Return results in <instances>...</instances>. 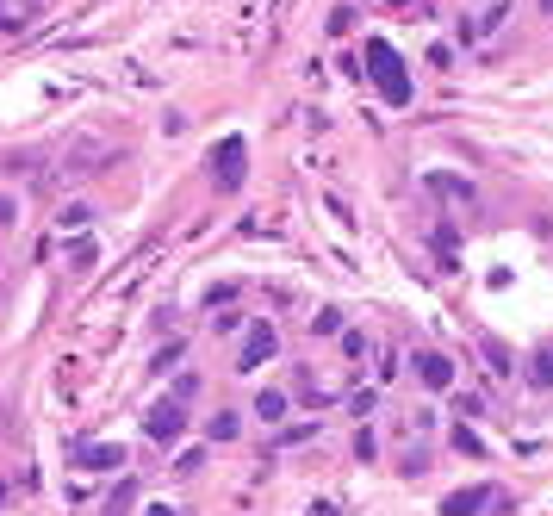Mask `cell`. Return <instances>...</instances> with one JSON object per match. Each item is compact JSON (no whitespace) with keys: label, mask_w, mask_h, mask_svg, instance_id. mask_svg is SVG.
<instances>
[{"label":"cell","mask_w":553,"mask_h":516,"mask_svg":"<svg viewBox=\"0 0 553 516\" xmlns=\"http://www.w3.org/2000/svg\"><path fill=\"white\" fill-rule=\"evenodd\" d=\"M143 516H180V511H174V504H149Z\"/></svg>","instance_id":"obj_23"},{"label":"cell","mask_w":553,"mask_h":516,"mask_svg":"<svg viewBox=\"0 0 553 516\" xmlns=\"http://www.w3.org/2000/svg\"><path fill=\"white\" fill-rule=\"evenodd\" d=\"M411 374L429 386V392H448L454 386V361L442 355V348H411Z\"/></svg>","instance_id":"obj_6"},{"label":"cell","mask_w":553,"mask_h":516,"mask_svg":"<svg viewBox=\"0 0 553 516\" xmlns=\"http://www.w3.org/2000/svg\"><path fill=\"white\" fill-rule=\"evenodd\" d=\"M69 460L87 467V473H118V467H131L118 442H69Z\"/></svg>","instance_id":"obj_5"},{"label":"cell","mask_w":553,"mask_h":516,"mask_svg":"<svg viewBox=\"0 0 553 516\" xmlns=\"http://www.w3.org/2000/svg\"><path fill=\"white\" fill-rule=\"evenodd\" d=\"M13 218H19V200H13V193H0V224H13Z\"/></svg>","instance_id":"obj_22"},{"label":"cell","mask_w":553,"mask_h":516,"mask_svg":"<svg viewBox=\"0 0 553 516\" xmlns=\"http://www.w3.org/2000/svg\"><path fill=\"white\" fill-rule=\"evenodd\" d=\"M312 336H317V343H323V336H343V311H336V305H323V311L312 317Z\"/></svg>","instance_id":"obj_14"},{"label":"cell","mask_w":553,"mask_h":516,"mask_svg":"<svg viewBox=\"0 0 553 516\" xmlns=\"http://www.w3.org/2000/svg\"><path fill=\"white\" fill-rule=\"evenodd\" d=\"M87 218H94V212H87V206H63V212H56V224H63V231H81Z\"/></svg>","instance_id":"obj_16"},{"label":"cell","mask_w":553,"mask_h":516,"mask_svg":"<svg viewBox=\"0 0 553 516\" xmlns=\"http://www.w3.org/2000/svg\"><path fill=\"white\" fill-rule=\"evenodd\" d=\"M491 491H497V485H460V491L442 498V516H485L491 511Z\"/></svg>","instance_id":"obj_7"},{"label":"cell","mask_w":553,"mask_h":516,"mask_svg":"<svg viewBox=\"0 0 553 516\" xmlns=\"http://www.w3.org/2000/svg\"><path fill=\"white\" fill-rule=\"evenodd\" d=\"M454 448H460L466 460H485V442H479V429H473V423H460V429H454Z\"/></svg>","instance_id":"obj_15"},{"label":"cell","mask_w":553,"mask_h":516,"mask_svg":"<svg viewBox=\"0 0 553 516\" xmlns=\"http://www.w3.org/2000/svg\"><path fill=\"white\" fill-rule=\"evenodd\" d=\"M479 348H485V361H491V374L504 379V374H517V361H510V348L497 343V336H479Z\"/></svg>","instance_id":"obj_13"},{"label":"cell","mask_w":553,"mask_h":516,"mask_svg":"<svg viewBox=\"0 0 553 516\" xmlns=\"http://www.w3.org/2000/svg\"><path fill=\"white\" fill-rule=\"evenodd\" d=\"M541 13H553V0H541Z\"/></svg>","instance_id":"obj_25"},{"label":"cell","mask_w":553,"mask_h":516,"mask_svg":"<svg viewBox=\"0 0 553 516\" xmlns=\"http://www.w3.org/2000/svg\"><path fill=\"white\" fill-rule=\"evenodd\" d=\"M367 69H374V88H380V100L385 106H411V69H405V57L385 44V37H374L367 44Z\"/></svg>","instance_id":"obj_1"},{"label":"cell","mask_w":553,"mask_h":516,"mask_svg":"<svg viewBox=\"0 0 553 516\" xmlns=\"http://www.w3.org/2000/svg\"><path fill=\"white\" fill-rule=\"evenodd\" d=\"M528 386H535V392H553V343H541L528 355Z\"/></svg>","instance_id":"obj_11"},{"label":"cell","mask_w":553,"mask_h":516,"mask_svg":"<svg viewBox=\"0 0 553 516\" xmlns=\"http://www.w3.org/2000/svg\"><path fill=\"white\" fill-rule=\"evenodd\" d=\"M429 187H435V193H448V200H460V206H479V193H473L460 174H429Z\"/></svg>","instance_id":"obj_12"},{"label":"cell","mask_w":553,"mask_h":516,"mask_svg":"<svg viewBox=\"0 0 553 516\" xmlns=\"http://www.w3.org/2000/svg\"><path fill=\"white\" fill-rule=\"evenodd\" d=\"M343 32H354V6H336V13H330V37H343Z\"/></svg>","instance_id":"obj_19"},{"label":"cell","mask_w":553,"mask_h":516,"mask_svg":"<svg viewBox=\"0 0 553 516\" xmlns=\"http://www.w3.org/2000/svg\"><path fill=\"white\" fill-rule=\"evenodd\" d=\"M343 355L348 361H361V355H367V336H361V330H343Z\"/></svg>","instance_id":"obj_20"},{"label":"cell","mask_w":553,"mask_h":516,"mask_svg":"<svg viewBox=\"0 0 553 516\" xmlns=\"http://www.w3.org/2000/svg\"><path fill=\"white\" fill-rule=\"evenodd\" d=\"M242 174H249V143H242V138H224L218 150H211V181H218L224 193H237Z\"/></svg>","instance_id":"obj_3"},{"label":"cell","mask_w":553,"mask_h":516,"mask_svg":"<svg viewBox=\"0 0 553 516\" xmlns=\"http://www.w3.org/2000/svg\"><path fill=\"white\" fill-rule=\"evenodd\" d=\"M143 436H149V442H180V436H187V405H180V398H156V405H149V417H143Z\"/></svg>","instance_id":"obj_2"},{"label":"cell","mask_w":553,"mask_h":516,"mask_svg":"<svg viewBox=\"0 0 553 516\" xmlns=\"http://www.w3.org/2000/svg\"><path fill=\"white\" fill-rule=\"evenodd\" d=\"M255 417H261L268 429H280V423L292 417V398H286L280 386H261V392H255Z\"/></svg>","instance_id":"obj_8"},{"label":"cell","mask_w":553,"mask_h":516,"mask_svg":"<svg viewBox=\"0 0 553 516\" xmlns=\"http://www.w3.org/2000/svg\"><path fill=\"white\" fill-rule=\"evenodd\" d=\"M504 19H510V0H497L491 13H479V19H466V26H460V37H466V44H473V37H491L497 26H504Z\"/></svg>","instance_id":"obj_9"},{"label":"cell","mask_w":553,"mask_h":516,"mask_svg":"<svg viewBox=\"0 0 553 516\" xmlns=\"http://www.w3.org/2000/svg\"><path fill=\"white\" fill-rule=\"evenodd\" d=\"M242 324H249V317H242V311H224V317H211V330H218V336H237Z\"/></svg>","instance_id":"obj_17"},{"label":"cell","mask_w":553,"mask_h":516,"mask_svg":"<svg viewBox=\"0 0 553 516\" xmlns=\"http://www.w3.org/2000/svg\"><path fill=\"white\" fill-rule=\"evenodd\" d=\"M354 454H361V460H374V454H380V436H374V429H361V436H354Z\"/></svg>","instance_id":"obj_21"},{"label":"cell","mask_w":553,"mask_h":516,"mask_svg":"<svg viewBox=\"0 0 553 516\" xmlns=\"http://www.w3.org/2000/svg\"><path fill=\"white\" fill-rule=\"evenodd\" d=\"M385 6H411V0H385Z\"/></svg>","instance_id":"obj_24"},{"label":"cell","mask_w":553,"mask_h":516,"mask_svg":"<svg viewBox=\"0 0 553 516\" xmlns=\"http://www.w3.org/2000/svg\"><path fill=\"white\" fill-rule=\"evenodd\" d=\"M348 411H354V417H374V411H380V392H354V398H348Z\"/></svg>","instance_id":"obj_18"},{"label":"cell","mask_w":553,"mask_h":516,"mask_svg":"<svg viewBox=\"0 0 553 516\" xmlns=\"http://www.w3.org/2000/svg\"><path fill=\"white\" fill-rule=\"evenodd\" d=\"M268 355H280V330L268 317H249V343H242V355H237V374H261Z\"/></svg>","instance_id":"obj_4"},{"label":"cell","mask_w":553,"mask_h":516,"mask_svg":"<svg viewBox=\"0 0 553 516\" xmlns=\"http://www.w3.org/2000/svg\"><path fill=\"white\" fill-rule=\"evenodd\" d=\"M237 436H242V417L230 411V405H224V411H211V423H206V442H224V448H230Z\"/></svg>","instance_id":"obj_10"}]
</instances>
